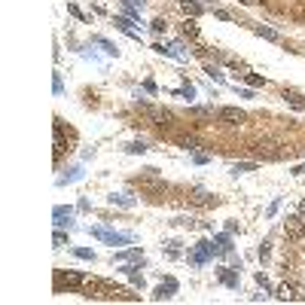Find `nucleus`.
Returning <instances> with one entry per match:
<instances>
[{
    "instance_id": "obj_8",
    "label": "nucleus",
    "mask_w": 305,
    "mask_h": 305,
    "mask_svg": "<svg viewBox=\"0 0 305 305\" xmlns=\"http://www.w3.org/2000/svg\"><path fill=\"white\" fill-rule=\"evenodd\" d=\"M183 6H186V12H192V16H199V12H202V9H199L196 3H189V0H186V3H183Z\"/></svg>"
},
{
    "instance_id": "obj_1",
    "label": "nucleus",
    "mask_w": 305,
    "mask_h": 305,
    "mask_svg": "<svg viewBox=\"0 0 305 305\" xmlns=\"http://www.w3.org/2000/svg\"><path fill=\"white\" fill-rule=\"evenodd\" d=\"M64 284L67 287H74V290H79L82 284H86V275H76V272H58V275H55V290H58V293H61V290H64Z\"/></svg>"
},
{
    "instance_id": "obj_2",
    "label": "nucleus",
    "mask_w": 305,
    "mask_h": 305,
    "mask_svg": "<svg viewBox=\"0 0 305 305\" xmlns=\"http://www.w3.org/2000/svg\"><path fill=\"white\" fill-rule=\"evenodd\" d=\"M284 235H287V241H302V235H305V220H302V217H287Z\"/></svg>"
},
{
    "instance_id": "obj_6",
    "label": "nucleus",
    "mask_w": 305,
    "mask_h": 305,
    "mask_svg": "<svg viewBox=\"0 0 305 305\" xmlns=\"http://www.w3.org/2000/svg\"><path fill=\"white\" fill-rule=\"evenodd\" d=\"M287 101L293 104V107H299V110H305V101H302V95H296V92H290V95H287Z\"/></svg>"
},
{
    "instance_id": "obj_5",
    "label": "nucleus",
    "mask_w": 305,
    "mask_h": 305,
    "mask_svg": "<svg viewBox=\"0 0 305 305\" xmlns=\"http://www.w3.org/2000/svg\"><path fill=\"white\" fill-rule=\"evenodd\" d=\"M192 202H196V204H217V199L204 196V192H196V196H192Z\"/></svg>"
},
{
    "instance_id": "obj_7",
    "label": "nucleus",
    "mask_w": 305,
    "mask_h": 305,
    "mask_svg": "<svg viewBox=\"0 0 305 305\" xmlns=\"http://www.w3.org/2000/svg\"><path fill=\"white\" fill-rule=\"evenodd\" d=\"M183 34H189V37H196V25H192V22H186V25H183Z\"/></svg>"
},
{
    "instance_id": "obj_9",
    "label": "nucleus",
    "mask_w": 305,
    "mask_h": 305,
    "mask_svg": "<svg viewBox=\"0 0 305 305\" xmlns=\"http://www.w3.org/2000/svg\"><path fill=\"white\" fill-rule=\"evenodd\" d=\"M299 214H302V217H305V199H302V204H299Z\"/></svg>"
},
{
    "instance_id": "obj_3",
    "label": "nucleus",
    "mask_w": 305,
    "mask_h": 305,
    "mask_svg": "<svg viewBox=\"0 0 305 305\" xmlns=\"http://www.w3.org/2000/svg\"><path fill=\"white\" fill-rule=\"evenodd\" d=\"M220 119H223L226 126H241V122H244V110H238V107H223V110H220Z\"/></svg>"
},
{
    "instance_id": "obj_4",
    "label": "nucleus",
    "mask_w": 305,
    "mask_h": 305,
    "mask_svg": "<svg viewBox=\"0 0 305 305\" xmlns=\"http://www.w3.org/2000/svg\"><path fill=\"white\" fill-rule=\"evenodd\" d=\"M278 299H284V302H296L299 293H296V290L290 287V284H281V287H278Z\"/></svg>"
}]
</instances>
